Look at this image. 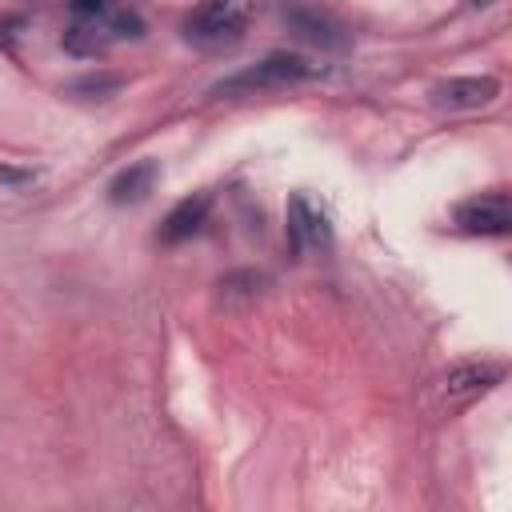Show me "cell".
I'll use <instances>...</instances> for the list:
<instances>
[{
    "label": "cell",
    "instance_id": "2",
    "mask_svg": "<svg viewBox=\"0 0 512 512\" xmlns=\"http://www.w3.org/2000/svg\"><path fill=\"white\" fill-rule=\"evenodd\" d=\"M264 0H204L188 20H184V36L200 48H228L240 40L244 24L260 12Z\"/></svg>",
    "mask_w": 512,
    "mask_h": 512
},
{
    "label": "cell",
    "instance_id": "8",
    "mask_svg": "<svg viewBox=\"0 0 512 512\" xmlns=\"http://www.w3.org/2000/svg\"><path fill=\"white\" fill-rule=\"evenodd\" d=\"M156 176H160V168H156L152 160L128 164V168H124V172L112 180V188H108V200H112V204H136V200H144V196L152 192Z\"/></svg>",
    "mask_w": 512,
    "mask_h": 512
},
{
    "label": "cell",
    "instance_id": "9",
    "mask_svg": "<svg viewBox=\"0 0 512 512\" xmlns=\"http://www.w3.org/2000/svg\"><path fill=\"white\" fill-rule=\"evenodd\" d=\"M260 292H264V276L252 272V268L228 272V276H220V284H216V296H220L224 308H244V304H252Z\"/></svg>",
    "mask_w": 512,
    "mask_h": 512
},
{
    "label": "cell",
    "instance_id": "6",
    "mask_svg": "<svg viewBox=\"0 0 512 512\" xmlns=\"http://www.w3.org/2000/svg\"><path fill=\"white\" fill-rule=\"evenodd\" d=\"M288 236H292L296 252H324V248H332L328 216L308 196H300V192L288 200Z\"/></svg>",
    "mask_w": 512,
    "mask_h": 512
},
{
    "label": "cell",
    "instance_id": "3",
    "mask_svg": "<svg viewBox=\"0 0 512 512\" xmlns=\"http://www.w3.org/2000/svg\"><path fill=\"white\" fill-rule=\"evenodd\" d=\"M304 76H312V64H304L300 56H288V52H276V56H264L256 60L252 68L220 80L212 88V96H256V92H272V88H288V84H300Z\"/></svg>",
    "mask_w": 512,
    "mask_h": 512
},
{
    "label": "cell",
    "instance_id": "7",
    "mask_svg": "<svg viewBox=\"0 0 512 512\" xmlns=\"http://www.w3.org/2000/svg\"><path fill=\"white\" fill-rule=\"evenodd\" d=\"M208 208H212V196H208V192H196V196L180 200V204L168 212V220H164V228H160V240H164V244H180V240L196 236L200 224H204V216H208Z\"/></svg>",
    "mask_w": 512,
    "mask_h": 512
},
{
    "label": "cell",
    "instance_id": "11",
    "mask_svg": "<svg viewBox=\"0 0 512 512\" xmlns=\"http://www.w3.org/2000/svg\"><path fill=\"white\" fill-rule=\"evenodd\" d=\"M120 76H112V72H96V76H80V80H72V96H84V100H108L112 92H120Z\"/></svg>",
    "mask_w": 512,
    "mask_h": 512
},
{
    "label": "cell",
    "instance_id": "5",
    "mask_svg": "<svg viewBox=\"0 0 512 512\" xmlns=\"http://www.w3.org/2000/svg\"><path fill=\"white\" fill-rule=\"evenodd\" d=\"M500 96V80L496 76H452V80H440L432 88V104L440 112H472V108H484Z\"/></svg>",
    "mask_w": 512,
    "mask_h": 512
},
{
    "label": "cell",
    "instance_id": "1",
    "mask_svg": "<svg viewBox=\"0 0 512 512\" xmlns=\"http://www.w3.org/2000/svg\"><path fill=\"white\" fill-rule=\"evenodd\" d=\"M500 380H504V368L492 364V360H464V364H452L444 376L432 380L428 408H432L436 416H452V412L468 408L472 400L488 396Z\"/></svg>",
    "mask_w": 512,
    "mask_h": 512
},
{
    "label": "cell",
    "instance_id": "10",
    "mask_svg": "<svg viewBox=\"0 0 512 512\" xmlns=\"http://www.w3.org/2000/svg\"><path fill=\"white\" fill-rule=\"evenodd\" d=\"M288 20H292V28H296L304 40H316V44H344L340 28H336L324 12H316V8H292Z\"/></svg>",
    "mask_w": 512,
    "mask_h": 512
},
{
    "label": "cell",
    "instance_id": "13",
    "mask_svg": "<svg viewBox=\"0 0 512 512\" xmlns=\"http://www.w3.org/2000/svg\"><path fill=\"white\" fill-rule=\"evenodd\" d=\"M480 4H488V0H480Z\"/></svg>",
    "mask_w": 512,
    "mask_h": 512
},
{
    "label": "cell",
    "instance_id": "4",
    "mask_svg": "<svg viewBox=\"0 0 512 512\" xmlns=\"http://www.w3.org/2000/svg\"><path fill=\"white\" fill-rule=\"evenodd\" d=\"M456 228L468 236H504L512 228L508 192H480L456 208Z\"/></svg>",
    "mask_w": 512,
    "mask_h": 512
},
{
    "label": "cell",
    "instance_id": "12",
    "mask_svg": "<svg viewBox=\"0 0 512 512\" xmlns=\"http://www.w3.org/2000/svg\"><path fill=\"white\" fill-rule=\"evenodd\" d=\"M32 180H36L32 168H8V164H0V184H8V188H24V184H32Z\"/></svg>",
    "mask_w": 512,
    "mask_h": 512
}]
</instances>
